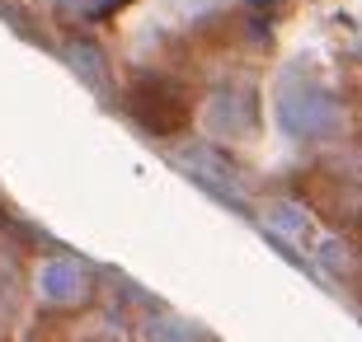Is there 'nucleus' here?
<instances>
[{
	"instance_id": "20e7f679",
	"label": "nucleus",
	"mask_w": 362,
	"mask_h": 342,
	"mask_svg": "<svg viewBox=\"0 0 362 342\" xmlns=\"http://www.w3.org/2000/svg\"><path fill=\"white\" fill-rule=\"evenodd\" d=\"M259 122V104L250 90H221L212 94V104H207V127L216 136H226V141H240V136L255 132Z\"/></svg>"
},
{
	"instance_id": "423d86ee",
	"label": "nucleus",
	"mask_w": 362,
	"mask_h": 342,
	"mask_svg": "<svg viewBox=\"0 0 362 342\" xmlns=\"http://www.w3.org/2000/svg\"><path fill=\"white\" fill-rule=\"evenodd\" d=\"M269 230L278 239H287V244H296V249H306V244H310V216L301 207H292V202L269 207Z\"/></svg>"
},
{
	"instance_id": "6e6552de",
	"label": "nucleus",
	"mask_w": 362,
	"mask_h": 342,
	"mask_svg": "<svg viewBox=\"0 0 362 342\" xmlns=\"http://www.w3.org/2000/svg\"><path fill=\"white\" fill-rule=\"evenodd\" d=\"M66 14H76V19H99V14H108V10H118L122 0H57Z\"/></svg>"
},
{
	"instance_id": "0eeeda50",
	"label": "nucleus",
	"mask_w": 362,
	"mask_h": 342,
	"mask_svg": "<svg viewBox=\"0 0 362 342\" xmlns=\"http://www.w3.org/2000/svg\"><path fill=\"white\" fill-rule=\"evenodd\" d=\"M66 61H71V71H76L90 90H99V94L108 90V71H104V56H99V47H94V42H71V47H66Z\"/></svg>"
},
{
	"instance_id": "f03ea898",
	"label": "nucleus",
	"mask_w": 362,
	"mask_h": 342,
	"mask_svg": "<svg viewBox=\"0 0 362 342\" xmlns=\"http://www.w3.org/2000/svg\"><path fill=\"white\" fill-rule=\"evenodd\" d=\"M175 164L188 173V178H198L207 193H216L221 202H230V207H245V197H250V193H245V178L230 169V159L216 155L212 145H184V150L175 155Z\"/></svg>"
},
{
	"instance_id": "1a4fd4ad",
	"label": "nucleus",
	"mask_w": 362,
	"mask_h": 342,
	"mask_svg": "<svg viewBox=\"0 0 362 342\" xmlns=\"http://www.w3.org/2000/svg\"><path fill=\"white\" fill-rule=\"evenodd\" d=\"M146 333H151L156 342H193V333H188L179 319H165V314H160V319H151Z\"/></svg>"
},
{
	"instance_id": "f257e3e1",
	"label": "nucleus",
	"mask_w": 362,
	"mask_h": 342,
	"mask_svg": "<svg viewBox=\"0 0 362 342\" xmlns=\"http://www.w3.org/2000/svg\"><path fill=\"white\" fill-rule=\"evenodd\" d=\"M278 118H282V127H287L292 136L320 141V136H334L339 104L320 90V85H296L292 80V85H282V94H278Z\"/></svg>"
},
{
	"instance_id": "39448f33",
	"label": "nucleus",
	"mask_w": 362,
	"mask_h": 342,
	"mask_svg": "<svg viewBox=\"0 0 362 342\" xmlns=\"http://www.w3.org/2000/svg\"><path fill=\"white\" fill-rule=\"evenodd\" d=\"M38 286H42V295H47V300L71 305V300H81V295H85L90 276H85V267H81V263L62 258V263H47V267L38 272Z\"/></svg>"
},
{
	"instance_id": "7ed1b4c3",
	"label": "nucleus",
	"mask_w": 362,
	"mask_h": 342,
	"mask_svg": "<svg viewBox=\"0 0 362 342\" xmlns=\"http://www.w3.org/2000/svg\"><path fill=\"white\" fill-rule=\"evenodd\" d=\"M132 113L151 132H175L184 122V99H179V90L170 80H141L132 94Z\"/></svg>"
}]
</instances>
